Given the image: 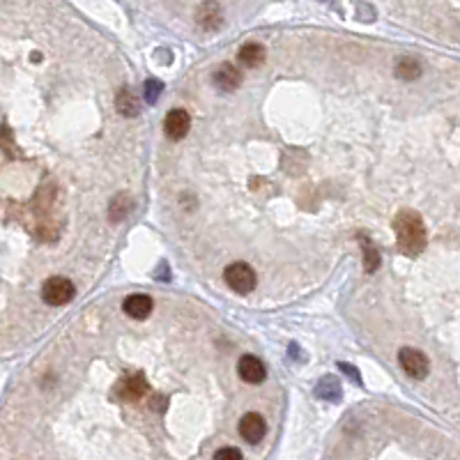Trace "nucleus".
Masks as SVG:
<instances>
[{
  "mask_svg": "<svg viewBox=\"0 0 460 460\" xmlns=\"http://www.w3.org/2000/svg\"><path fill=\"white\" fill-rule=\"evenodd\" d=\"M221 19H223L221 7H219L216 3H205L198 10V14H196V21H198L200 28H205V30H216L219 26H221Z\"/></svg>",
  "mask_w": 460,
  "mask_h": 460,
  "instance_id": "12",
  "label": "nucleus"
},
{
  "mask_svg": "<svg viewBox=\"0 0 460 460\" xmlns=\"http://www.w3.org/2000/svg\"><path fill=\"white\" fill-rule=\"evenodd\" d=\"M239 83H242V74H239L237 67H232L228 63L221 65L214 72V86L219 90H223V93H232V90H237Z\"/></svg>",
  "mask_w": 460,
  "mask_h": 460,
  "instance_id": "9",
  "label": "nucleus"
},
{
  "mask_svg": "<svg viewBox=\"0 0 460 460\" xmlns=\"http://www.w3.org/2000/svg\"><path fill=\"white\" fill-rule=\"evenodd\" d=\"M338 368H341V371H345V375H348V378H352L357 384L361 382V380H359V375H357V371H354V368H352L350 364H343V361H341V364H338Z\"/></svg>",
  "mask_w": 460,
  "mask_h": 460,
  "instance_id": "19",
  "label": "nucleus"
},
{
  "mask_svg": "<svg viewBox=\"0 0 460 460\" xmlns=\"http://www.w3.org/2000/svg\"><path fill=\"white\" fill-rule=\"evenodd\" d=\"M394 230L398 237V251L405 255H419L426 248V225L424 219L412 209H401L394 219Z\"/></svg>",
  "mask_w": 460,
  "mask_h": 460,
  "instance_id": "1",
  "label": "nucleus"
},
{
  "mask_svg": "<svg viewBox=\"0 0 460 460\" xmlns=\"http://www.w3.org/2000/svg\"><path fill=\"white\" fill-rule=\"evenodd\" d=\"M396 77L403 81H417L421 77V65L417 58H401L396 63Z\"/></svg>",
  "mask_w": 460,
  "mask_h": 460,
  "instance_id": "14",
  "label": "nucleus"
},
{
  "mask_svg": "<svg viewBox=\"0 0 460 460\" xmlns=\"http://www.w3.org/2000/svg\"><path fill=\"white\" fill-rule=\"evenodd\" d=\"M223 278L228 283V288L239 292V295H248L255 288V283H258L255 271L246 262H232V265H228L223 271Z\"/></svg>",
  "mask_w": 460,
  "mask_h": 460,
  "instance_id": "3",
  "label": "nucleus"
},
{
  "mask_svg": "<svg viewBox=\"0 0 460 460\" xmlns=\"http://www.w3.org/2000/svg\"><path fill=\"white\" fill-rule=\"evenodd\" d=\"M398 364H401L403 371L414 380H424L428 371H431L428 357L421 350H414V348H403L398 352Z\"/></svg>",
  "mask_w": 460,
  "mask_h": 460,
  "instance_id": "4",
  "label": "nucleus"
},
{
  "mask_svg": "<svg viewBox=\"0 0 460 460\" xmlns=\"http://www.w3.org/2000/svg\"><path fill=\"white\" fill-rule=\"evenodd\" d=\"M116 109H118L120 116L136 118L138 116V97H136L129 88H122L116 97Z\"/></svg>",
  "mask_w": 460,
  "mask_h": 460,
  "instance_id": "13",
  "label": "nucleus"
},
{
  "mask_svg": "<svg viewBox=\"0 0 460 460\" xmlns=\"http://www.w3.org/2000/svg\"><path fill=\"white\" fill-rule=\"evenodd\" d=\"M125 313L134 320H145L150 313H152V299L148 295H129L125 299Z\"/></svg>",
  "mask_w": 460,
  "mask_h": 460,
  "instance_id": "10",
  "label": "nucleus"
},
{
  "mask_svg": "<svg viewBox=\"0 0 460 460\" xmlns=\"http://www.w3.org/2000/svg\"><path fill=\"white\" fill-rule=\"evenodd\" d=\"M239 435L244 437L248 444H258L262 442V437L267 435V424L260 414L255 412H248L239 419Z\"/></svg>",
  "mask_w": 460,
  "mask_h": 460,
  "instance_id": "7",
  "label": "nucleus"
},
{
  "mask_svg": "<svg viewBox=\"0 0 460 460\" xmlns=\"http://www.w3.org/2000/svg\"><path fill=\"white\" fill-rule=\"evenodd\" d=\"M318 396L320 398H327V401H338L341 398V387H338V382H336V378H325V380H320V384H318Z\"/></svg>",
  "mask_w": 460,
  "mask_h": 460,
  "instance_id": "15",
  "label": "nucleus"
},
{
  "mask_svg": "<svg viewBox=\"0 0 460 460\" xmlns=\"http://www.w3.org/2000/svg\"><path fill=\"white\" fill-rule=\"evenodd\" d=\"M189 129H191V118L184 109H175L166 116L164 132L170 141H182L184 136L189 134Z\"/></svg>",
  "mask_w": 460,
  "mask_h": 460,
  "instance_id": "6",
  "label": "nucleus"
},
{
  "mask_svg": "<svg viewBox=\"0 0 460 460\" xmlns=\"http://www.w3.org/2000/svg\"><path fill=\"white\" fill-rule=\"evenodd\" d=\"M161 90H164V86H161L159 81H157V79H148L145 86H143V97H145L148 104H154L157 97L161 95Z\"/></svg>",
  "mask_w": 460,
  "mask_h": 460,
  "instance_id": "17",
  "label": "nucleus"
},
{
  "mask_svg": "<svg viewBox=\"0 0 460 460\" xmlns=\"http://www.w3.org/2000/svg\"><path fill=\"white\" fill-rule=\"evenodd\" d=\"M361 246H364V262H366V271H368V274H373V271L380 267V253L375 251V246H373L371 242H368V239H364V244H361Z\"/></svg>",
  "mask_w": 460,
  "mask_h": 460,
  "instance_id": "16",
  "label": "nucleus"
},
{
  "mask_svg": "<svg viewBox=\"0 0 460 460\" xmlns=\"http://www.w3.org/2000/svg\"><path fill=\"white\" fill-rule=\"evenodd\" d=\"M74 295H77V288H74V283L65 276H51L49 281L42 285V299L51 306L70 304Z\"/></svg>",
  "mask_w": 460,
  "mask_h": 460,
  "instance_id": "2",
  "label": "nucleus"
},
{
  "mask_svg": "<svg viewBox=\"0 0 460 460\" xmlns=\"http://www.w3.org/2000/svg\"><path fill=\"white\" fill-rule=\"evenodd\" d=\"M214 460H244V458H242V454H239L237 449L225 447V449H219V451H216Z\"/></svg>",
  "mask_w": 460,
  "mask_h": 460,
  "instance_id": "18",
  "label": "nucleus"
},
{
  "mask_svg": "<svg viewBox=\"0 0 460 460\" xmlns=\"http://www.w3.org/2000/svg\"><path fill=\"white\" fill-rule=\"evenodd\" d=\"M237 58H239V63H242L244 67H248V70H255V67H260L262 63H265L267 51L258 42H248V44H244L242 49H239Z\"/></svg>",
  "mask_w": 460,
  "mask_h": 460,
  "instance_id": "11",
  "label": "nucleus"
},
{
  "mask_svg": "<svg viewBox=\"0 0 460 460\" xmlns=\"http://www.w3.org/2000/svg\"><path fill=\"white\" fill-rule=\"evenodd\" d=\"M150 391L148 387V380L143 378L141 373H132V375H125L122 380L116 384V396L120 401H127V403H134V401H141Z\"/></svg>",
  "mask_w": 460,
  "mask_h": 460,
  "instance_id": "5",
  "label": "nucleus"
},
{
  "mask_svg": "<svg viewBox=\"0 0 460 460\" xmlns=\"http://www.w3.org/2000/svg\"><path fill=\"white\" fill-rule=\"evenodd\" d=\"M237 373H239V378L248 384H260L262 380H265L267 368L258 357L244 354V357H239V361H237Z\"/></svg>",
  "mask_w": 460,
  "mask_h": 460,
  "instance_id": "8",
  "label": "nucleus"
}]
</instances>
